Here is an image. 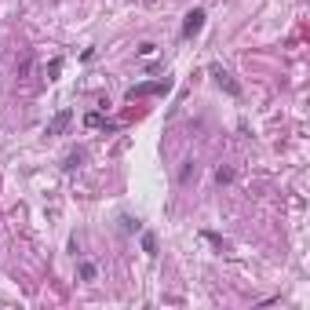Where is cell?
I'll list each match as a JSON object with an SVG mask.
<instances>
[{
  "instance_id": "cell-1",
  "label": "cell",
  "mask_w": 310,
  "mask_h": 310,
  "mask_svg": "<svg viewBox=\"0 0 310 310\" xmlns=\"http://www.w3.org/2000/svg\"><path fill=\"white\" fill-rule=\"evenodd\" d=\"M172 88V81H153V84H135V88H128V99H146V95H164V91Z\"/></svg>"
},
{
  "instance_id": "cell-2",
  "label": "cell",
  "mask_w": 310,
  "mask_h": 310,
  "mask_svg": "<svg viewBox=\"0 0 310 310\" xmlns=\"http://www.w3.org/2000/svg\"><path fill=\"white\" fill-rule=\"evenodd\" d=\"M201 26H205V11L201 8H194L190 15H186V22H182V37L190 40V37H197L201 33Z\"/></svg>"
},
{
  "instance_id": "cell-3",
  "label": "cell",
  "mask_w": 310,
  "mask_h": 310,
  "mask_svg": "<svg viewBox=\"0 0 310 310\" xmlns=\"http://www.w3.org/2000/svg\"><path fill=\"white\" fill-rule=\"evenodd\" d=\"M70 120H73V110H58L51 120H48V128H44V135H62L70 128Z\"/></svg>"
},
{
  "instance_id": "cell-4",
  "label": "cell",
  "mask_w": 310,
  "mask_h": 310,
  "mask_svg": "<svg viewBox=\"0 0 310 310\" xmlns=\"http://www.w3.org/2000/svg\"><path fill=\"white\" fill-rule=\"evenodd\" d=\"M212 73H215V81H219V88H226V95H234V99L241 95V88H237V81H234V77H230L226 70H219V66H215Z\"/></svg>"
},
{
  "instance_id": "cell-5",
  "label": "cell",
  "mask_w": 310,
  "mask_h": 310,
  "mask_svg": "<svg viewBox=\"0 0 310 310\" xmlns=\"http://www.w3.org/2000/svg\"><path fill=\"white\" fill-rule=\"evenodd\" d=\"M77 274H81V281H95V277H99V270H95V263H81V267H77Z\"/></svg>"
},
{
  "instance_id": "cell-6",
  "label": "cell",
  "mask_w": 310,
  "mask_h": 310,
  "mask_svg": "<svg viewBox=\"0 0 310 310\" xmlns=\"http://www.w3.org/2000/svg\"><path fill=\"white\" fill-rule=\"evenodd\" d=\"M81 161H84V150H73L70 157H66V164H62V168H66V172H73V168L81 164Z\"/></svg>"
},
{
  "instance_id": "cell-7",
  "label": "cell",
  "mask_w": 310,
  "mask_h": 310,
  "mask_svg": "<svg viewBox=\"0 0 310 310\" xmlns=\"http://www.w3.org/2000/svg\"><path fill=\"white\" fill-rule=\"evenodd\" d=\"M143 252L146 256H157V237H153V234H143Z\"/></svg>"
},
{
  "instance_id": "cell-8",
  "label": "cell",
  "mask_w": 310,
  "mask_h": 310,
  "mask_svg": "<svg viewBox=\"0 0 310 310\" xmlns=\"http://www.w3.org/2000/svg\"><path fill=\"white\" fill-rule=\"evenodd\" d=\"M120 230H124V234H135V230H139V219H132V215H120Z\"/></svg>"
},
{
  "instance_id": "cell-9",
  "label": "cell",
  "mask_w": 310,
  "mask_h": 310,
  "mask_svg": "<svg viewBox=\"0 0 310 310\" xmlns=\"http://www.w3.org/2000/svg\"><path fill=\"white\" fill-rule=\"evenodd\" d=\"M84 124H88V128H102V113H88Z\"/></svg>"
},
{
  "instance_id": "cell-10",
  "label": "cell",
  "mask_w": 310,
  "mask_h": 310,
  "mask_svg": "<svg viewBox=\"0 0 310 310\" xmlns=\"http://www.w3.org/2000/svg\"><path fill=\"white\" fill-rule=\"evenodd\" d=\"M215 179H219V182H230V179H234V172H230V168H219V172H215Z\"/></svg>"
},
{
  "instance_id": "cell-11",
  "label": "cell",
  "mask_w": 310,
  "mask_h": 310,
  "mask_svg": "<svg viewBox=\"0 0 310 310\" xmlns=\"http://www.w3.org/2000/svg\"><path fill=\"white\" fill-rule=\"evenodd\" d=\"M58 70H62V62L55 58V62H51V66H48V81H55V73H58Z\"/></svg>"
}]
</instances>
